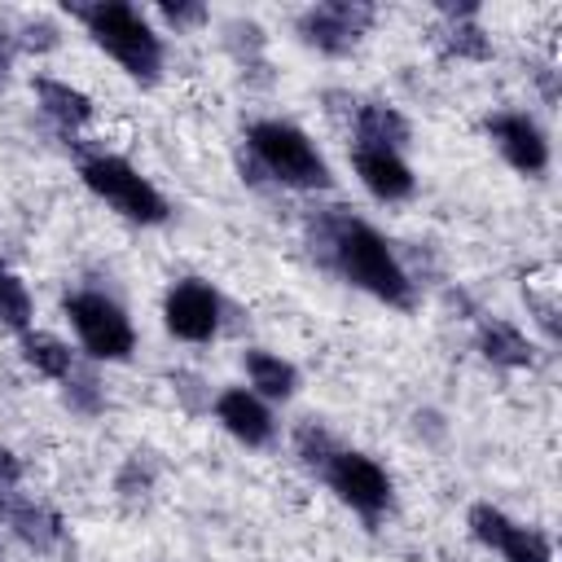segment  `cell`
Returning a JSON list of instances; mask_svg holds the SVG:
<instances>
[{"label":"cell","instance_id":"21","mask_svg":"<svg viewBox=\"0 0 562 562\" xmlns=\"http://www.w3.org/2000/svg\"><path fill=\"white\" fill-rule=\"evenodd\" d=\"M338 448V439L329 435V426L325 422H316V417H303L299 426H294V452H299V461L307 465V470H321L325 465V457Z\"/></svg>","mask_w":562,"mask_h":562},{"label":"cell","instance_id":"2","mask_svg":"<svg viewBox=\"0 0 562 562\" xmlns=\"http://www.w3.org/2000/svg\"><path fill=\"white\" fill-rule=\"evenodd\" d=\"M66 13L88 31V40L119 61V70L145 88H154L162 79L167 66V44L158 35V26L149 22V13H140L127 0H75L66 4Z\"/></svg>","mask_w":562,"mask_h":562},{"label":"cell","instance_id":"5","mask_svg":"<svg viewBox=\"0 0 562 562\" xmlns=\"http://www.w3.org/2000/svg\"><path fill=\"white\" fill-rule=\"evenodd\" d=\"M61 316L70 321L79 347L88 360L97 364H123L136 351V325L123 312V303H114L101 290H75L61 299Z\"/></svg>","mask_w":562,"mask_h":562},{"label":"cell","instance_id":"18","mask_svg":"<svg viewBox=\"0 0 562 562\" xmlns=\"http://www.w3.org/2000/svg\"><path fill=\"white\" fill-rule=\"evenodd\" d=\"M4 527H9L26 549H35V553H53V549L61 544V536H66L61 514H57L53 505H44V501H26V496H13Z\"/></svg>","mask_w":562,"mask_h":562},{"label":"cell","instance_id":"9","mask_svg":"<svg viewBox=\"0 0 562 562\" xmlns=\"http://www.w3.org/2000/svg\"><path fill=\"white\" fill-rule=\"evenodd\" d=\"M162 325L180 342H211L224 325V299L202 277H180L162 294Z\"/></svg>","mask_w":562,"mask_h":562},{"label":"cell","instance_id":"23","mask_svg":"<svg viewBox=\"0 0 562 562\" xmlns=\"http://www.w3.org/2000/svg\"><path fill=\"white\" fill-rule=\"evenodd\" d=\"M13 40H18V53H48V48H57L61 26L48 13H31L13 26Z\"/></svg>","mask_w":562,"mask_h":562},{"label":"cell","instance_id":"19","mask_svg":"<svg viewBox=\"0 0 562 562\" xmlns=\"http://www.w3.org/2000/svg\"><path fill=\"white\" fill-rule=\"evenodd\" d=\"M18 351H22V360L40 373V378H48V382H61L79 360H75V351H70V342H61L57 334H48V329H26V334H18Z\"/></svg>","mask_w":562,"mask_h":562},{"label":"cell","instance_id":"12","mask_svg":"<svg viewBox=\"0 0 562 562\" xmlns=\"http://www.w3.org/2000/svg\"><path fill=\"white\" fill-rule=\"evenodd\" d=\"M211 408H215V422L246 448H268L277 439V417L268 400H259L250 386H224Z\"/></svg>","mask_w":562,"mask_h":562},{"label":"cell","instance_id":"15","mask_svg":"<svg viewBox=\"0 0 562 562\" xmlns=\"http://www.w3.org/2000/svg\"><path fill=\"white\" fill-rule=\"evenodd\" d=\"M474 347H479V356H483L487 364H496V369H531V364H536L531 338H527L518 325L501 321V316H483V321H479Z\"/></svg>","mask_w":562,"mask_h":562},{"label":"cell","instance_id":"4","mask_svg":"<svg viewBox=\"0 0 562 562\" xmlns=\"http://www.w3.org/2000/svg\"><path fill=\"white\" fill-rule=\"evenodd\" d=\"M79 180H83L88 193H97L110 211H119L132 224L154 228V224L171 220V202L162 198V189L149 176H140L127 158H119V154L97 149V154L79 158Z\"/></svg>","mask_w":562,"mask_h":562},{"label":"cell","instance_id":"25","mask_svg":"<svg viewBox=\"0 0 562 562\" xmlns=\"http://www.w3.org/2000/svg\"><path fill=\"white\" fill-rule=\"evenodd\" d=\"M149 487H154V461H149V452H132L119 470V492L123 496H145Z\"/></svg>","mask_w":562,"mask_h":562},{"label":"cell","instance_id":"17","mask_svg":"<svg viewBox=\"0 0 562 562\" xmlns=\"http://www.w3.org/2000/svg\"><path fill=\"white\" fill-rule=\"evenodd\" d=\"M241 369H246L250 391H255L259 400H268V404H285V400H294V391H299V369H294V360H285L281 351L250 347V351L241 356Z\"/></svg>","mask_w":562,"mask_h":562},{"label":"cell","instance_id":"11","mask_svg":"<svg viewBox=\"0 0 562 562\" xmlns=\"http://www.w3.org/2000/svg\"><path fill=\"white\" fill-rule=\"evenodd\" d=\"M351 167H356V180L364 184V193L378 202H408L417 193V176H413L408 158L395 149L351 145Z\"/></svg>","mask_w":562,"mask_h":562},{"label":"cell","instance_id":"28","mask_svg":"<svg viewBox=\"0 0 562 562\" xmlns=\"http://www.w3.org/2000/svg\"><path fill=\"white\" fill-rule=\"evenodd\" d=\"M0 562H4V549H0Z\"/></svg>","mask_w":562,"mask_h":562},{"label":"cell","instance_id":"3","mask_svg":"<svg viewBox=\"0 0 562 562\" xmlns=\"http://www.w3.org/2000/svg\"><path fill=\"white\" fill-rule=\"evenodd\" d=\"M246 158H250V171H259L277 189L321 193L334 184V171L316 149V140L285 119H255L246 127Z\"/></svg>","mask_w":562,"mask_h":562},{"label":"cell","instance_id":"26","mask_svg":"<svg viewBox=\"0 0 562 562\" xmlns=\"http://www.w3.org/2000/svg\"><path fill=\"white\" fill-rule=\"evenodd\" d=\"M18 483H22V461H18L13 448L0 443V522L9 518V505L18 496Z\"/></svg>","mask_w":562,"mask_h":562},{"label":"cell","instance_id":"10","mask_svg":"<svg viewBox=\"0 0 562 562\" xmlns=\"http://www.w3.org/2000/svg\"><path fill=\"white\" fill-rule=\"evenodd\" d=\"M483 132L492 136V145L501 149V158L522 171V176H544L549 171V136L544 127L527 114V110H496L483 119Z\"/></svg>","mask_w":562,"mask_h":562},{"label":"cell","instance_id":"6","mask_svg":"<svg viewBox=\"0 0 562 562\" xmlns=\"http://www.w3.org/2000/svg\"><path fill=\"white\" fill-rule=\"evenodd\" d=\"M321 479H325V487L351 509V514H360L364 522H378L386 509H391V501H395V487H391V474L369 457V452H360V448H334L329 457H325V465L316 470Z\"/></svg>","mask_w":562,"mask_h":562},{"label":"cell","instance_id":"16","mask_svg":"<svg viewBox=\"0 0 562 562\" xmlns=\"http://www.w3.org/2000/svg\"><path fill=\"white\" fill-rule=\"evenodd\" d=\"M31 88H35L40 110H44V114H48V119H53L61 132H79V127H88V123H92V114H97L92 97H88L83 88L66 83V79L35 75V79H31Z\"/></svg>","mask_w":562,"mask_h":562},{"label":"cell","instance_id":"7","mask_svg":"<svg viewBox=\"0 0 562 562\" xmlns=\"http://www.w3.org/2000/svg\"><path fill=\"white\" fill-rule=\"evenodd\" d=\"M373 18H378V9L369 0H321L294 18V35H299V44L316 48L321 57H347L351 48H360Z\"/></svg>","mask_w":562,"mask_h":562},{"label":"cell","instance_id":"13","mask_svg":"<svg viewBox=\"0 0 562 562\" xmlns=\"http://www.w3.org/2000/svg\"><path fill=\"white\" fill-rule=\"evenodd\" d=\"M439 53L457 61H487L492 57V35L479 22V4H439Z\"/></svg>","mask_w":562,"mask_h":562},{"label":"cell","instance_id":"1","mask_svg":"<svg viewBox=\"0 0 562 562\" xmlns=\"http://www.w3.org/2000/svg\"><path fill=\"white\" fill-rule=\"evenodd\" d=\"M316 241H321L325 263L347 285H356L369 299H378L386 307H400V312H408L417 303V285H413L408 268L400 263L395 246L369 220H356L347 211H334V215L316 220Z\"/></svg>","mask_w":562,"mask_h":562},{"label":"cell","instance_id":"20","mask_svg":"<svg viewBox=\"0 0 562 562\" xmlns=\"http://www.w3.org/2000/svg\"><path fill=\"white\" fill-rule=\"evenodd\" d=\"M0 325L13 334L35 329V299H31L26 281L18 272H4V268H0Z\"/></svg>","mask_w":562,"mask_h":562},{"label":"cell","instance_id":"8","mask_svg":"<svg viewBox=\"0 0 562 562\" xmlns=\"http://www.w3.org/2000/svg\"><path fill=\"white\" fill-rule=\"evenodd\" d=\"M465 527L483 549L501 553L505 562H553V540L540 527H527V522L509 518L492 501H474L465 509Z\"/></svg>","mask_w":562,"mask_h":562},{"label":"cell","instance_id":"22","mask_svg":"<svg viewBox=\"0 0 562 562\" xmlns=\"http://www.w3.org/2000/svg\"><path fill=\"white\" fill-rule=\"evenodd\" d=\"M61 386H66V404L75 408V413H101V404H105V391H101V382H97V373L92 369H70L66 378H61Z\"/></svg>","mask_w":562,"mask_h":562},{"label":"cell","instance_id":"14","mask_svg":"<svg viewBox=\"0 0 562 562\" xmlns=\"http://www.w3.org/2000/svg\"><path fill=\"white\" fill-rule=\"evenodd\" d=\"M351 136H356V145H378V149L404 154L413 140V123L386 101H351Z\"/></svg>","mask_w":562,"mask_h":562},{"label":"cell","instance_id":"24","mask_svg":"<svg viewBox=\"0 0 562 562\" xmlns=\"http://www.w3.org/2000/svg\"><path fill=\"white\" fill-rule=\"evenodd\" d=\"M154 18L180 35V31H193V26L211 22V9H206L202 0H176V4H171V0H162V4L154 9Z\"/></svg>","mask_w":562,"mask_h":562},{"label":"cell","instance_id":"27","mask_svg":"<svg viewBox=\"0 0 562 562\" xmlns=\"http://www.w3.org/2000/svg\"><path fill=\"white\" fill-rule=\"evenodd\" d=\"M13 61H18L13 26H0V92H4V88H9V79H13Z\"/></svg>","mask_w":562,"mask_h":562}]
</instances>
